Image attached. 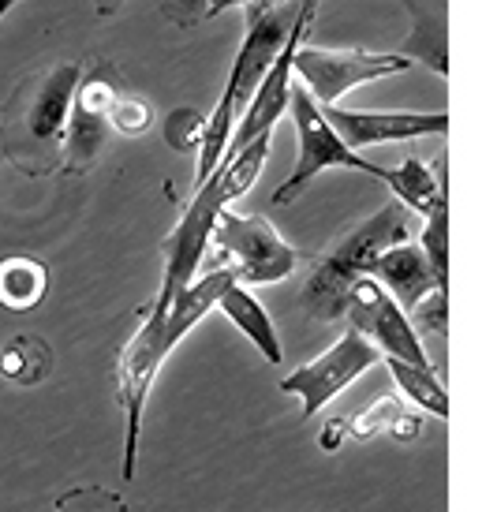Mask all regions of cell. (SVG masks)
<instances>
[{"instance_id":"1","label":"cell","mask_w":497,"mask_h":512,"mask_svg":"<svg viewBox=\"0 0 497 512\" xmlns=\"http://www.w3.org/2000/svg\"><path fill=\"white\" fill-rule=\"evenodd\" d=\"M273 135L251 143L240 154H225L221 165L210 180L195 191V199L187 202L184 217L176 221V228L165 240V270H161V285H157L154 307H150V318H169V307L176 303V296L184 292L195 277H199L202 262H206V251H210L213 228L221 221L228 206L236 199H243L251 184L258 180V172L266 169V157H270Z\"/></svg>"},{"instance_id":"2","label":"cell","mask_w":497,"mask_h":512,"mask_svg":"<svg viewBox=\"0 0 497 512\" xmlns=\"http://www.w3.org/2000/svg\"><path fill=\"white\" fill-rule=\"evenodd\" d=\"M299 15V0H277V4H251L247 8V27H243V42L236 49L228 83L221 90V98L206 113V139L195 157V191L210 180L221 157L228 154L232 131L240 124V116L247 113V105L255 98V90L262 86L266 72L273 68V60L281 57L284 42L292 38Z\"/></svg>"},{"instance_id":"3","label":"cell","mask_w":497,"mask_h":512,"mask_svg":"<svg viewBox=\"0 0 497 512\" xmlns=\"http://www.w3.org/2000/svg\"><path fill=\"white\" fill-rule=\"evenodd\" d=\"M415 214L400 202H385L367 221L352 225L344 236L329 243L322 255L311 262L307 281L299 288V303L307 307L314 322H337L348 318L352 307V288L370 277L374 258L385 255L389 247L412 243Z\"/></svg>"},{"instance_id":"4","label":"cell","mask_w":497,"mask_h":512,"mask_svg":"<svg viewBox=\"0 0 497 512\" xmlns=\"http://www.w3.org/2000/svg\"><path fill=\"white\" fill-rule=\"evenodd\" d=\"M83 83L79 64H53L34 83H27L4 116V146L8 157L23 172L57 169V154H64L75 90Z\"/></svg>"},{"instance_id":"5","label":"cell","mask_w":497,"mask_h":512,"mask_svg":"<svg viewBox=\"0 0 497 512\" xmlns=\"http://www.w3.org/2000/svg\"><path fill=\"white\" fill-rule=\"evenodd\" d=\"M213 266L210 270H228L232 281L243 288L281 285L296 273V247L284 240L281 232L255 214H236L225 210L217 228H213Z\"/></svg>"},{"instance_id":"6","label":"cell","mask_w":497,"mask_h":512,"mask_svg":"<svg viewBox=\"0 0 497 512\" xmlns=\"http://www.w3.org/2000/svg\"><path fill=\"white\" fill-rule=\"evenodd\" d=\"M288 113H292V124H296L299 157H296V169L288 172V180L273 191V202H277V206L303 195V187L326 169H355V172H363V176L382 180L385 165H374V161H367L363 154H355L352 146L337 135V128L329 124L326 109L311 98V90L303 83L292 86V105H288Z\"/></svg>"},{"instance_id":"7","label":"cell","mask_w":497,"mask_h":512,"mask_svg":"<svg viewBox=\"0 0 497 512\" xmlns=\"http://www.w3.org/2000/svg\"><path fill=\"white\" fill-rule=\"evenodd\" d=\"M415 68L404 53H370V49H326V45L303 42L296 53V75L311 90L322 109H333L355 86L374 79H389Z\"/></svg>"},{"instance_id":"8","label":"cell","mask_w":497,"mask_h":512,"mask_svg":"<svg viewBox=\"0 0 497 512\" xmlns=\"http://www.w3.org/2000/svg\"><path fill=\"white\" fill-rule=\"evenodd\" d=\"M378 359H382L378 344L367 341L359 329L348 326L341 337H337L333 348H326V352H322L318 359H311V363L296 367L292 374H284L281 393L299 397V404H303V419H314L329 400L341 397L344 389H348L355 378H363Z\"/></svg>"},{"instance_id":"9","label":"cell","mask_w":497,"mask_h":512,"mask_svg":"<svg viewBox=\"0 0 497 512\" xmlns=\"http://www.w3.org/2000/svg\"><path fill=\"white\" fill-rule=\"evenodd\" d=\"M318 12V0H299V15L296 27H292V38L284 42L281 57L273 60V68L266 72L262 86L255 90V98L247 105V113L240 116V124L232 131V143H228V154H240L251 143L273 135V124L288 113L292 105V72H296V53L299 45L307 42V30H311V19Z\"/></svg>"},{"instance_id":"10","label":"cell","mask_w":497,"mask_h":512,"mask_svg":"<svg viewBox=\"0 0 497 512\" xmlns=\"http://www.w3.org/2000/svg\"><path fill=\"white\" fill-rule=\"evenodd\" d=\"M348 318H352V329H359L367 341L378 344V352H382L385 359H400V363H412V367L438 370L430 363V356H426V344L419 341V333H415L408 311H404L374 277H363V281L352 288Z\"/></svg>"},{"instance_id":"11","label":"cell","mask_w":497,"mask_h":512,"mask_svg":"<svg viewBox=\"0 0 497 512\" xmlns=\"http://www.w3.org/2000/svg\"><path fill=\"white\" fill-rule=\"evenodd\" d=\"M120 98L113 72L101 64L94 72H83V83L75 90V105H71L68 135H64V161L60 172L79 176V172L94 169L101 146L113 131V105Z\"/></svg>"},{"instance_id":"12","label":"cell","mask_w":497,"mask_h":512,"mask_svg":"<svg viewBox=\"0 0 497 512\" xmlns=\"http://www.w3.org/2000/svg\"><path fill=\"white\" fill-rule=\"evenodd\" d=\"M326 116L355 154L367 150V146L408 143V139H426V135H445L449 131V113H404V109L378 113V109H341V105H333V109H326Z\"/></svg>"},{"instance_id":"13","label":"cell","mask_w":497,"mask_h":512,"mask_svg":"<svg viewBox=\"0 0 497 512\" xmlns=\"http://www.w3.org/2000/svg\"><path fill=\"white\" fill-rule=\"evenodd\" d=\"M370 277H374L389 296L397 299L408 314H412L415 307L434 292V288H441L419 243H400V247H389L385 255L374 258Z\"/></svg>"},{"instance_id":"14","label":"cell","mask_w":497,"mask_h":512,"mask_svg":"<svg viewBox=\"0 0 497 512\" xmlns=\"http://www.w3.org/2000/svg\"><path fill=\"white\" fill-rule=\"evenodd\" d=\"M382 184H389V191L397 195L400 206H408L419 221L434 214L438 206L449 202V187H445V161H438L434 169L419 161V157H408L400 161L397 169L382 172Z\"/></svg>"},{"instance_id":"15","label":"cell","mask_w":497,"mask_h":512,"mask_svg":"<svg viewBox=\"0 0 497 512\" xmlns=\"http://www.w3.org/2000/svg\"><path fill=\"white\" fill-rule=\"evenodd\" d=\"M412 15V34L404 42V57L412 64H426L434 75H449V53H445V0H404Z\"/></svg>"},{"instance_id":"16","label":"cell","mask_w":497,"mask_h":512,"mask_svg":"<svg viewBox=\"0 0 497 512\" xmlns=\"http://www.w3.org/2000/svg\"><path fill=\"white\" fill-rule=\"evenodd\" d=\"M217 311L225 314L228 322L240 329L247 341L255 344L258 352L266 356V363H281L284 348H281V337H277V326H273V318L266 314V307L251 296V288L228 285L221 303H217Z\"/></svg>"},{"instance_id":"17","label":"cell","mask_w":497,"mask_h":512,"mask_svg":"<svg viewBox=\"0 0 497 512\" xmlns=\"http://www.w3.org/2000/svg\"><path fill=\"white\" fill-rule=\"evenodd\" d=\"M49 292V270L38 258L12 255L0 262V307L4 311H34Z\"/></svg>"},{"instance_id":"18","label":"cell","mask_w":497,"mask_h":512,"mask_svg":"<svg viewBox=\"0 0 497 512\" xmlns=\"http://www.w3.org/2000/svg\"><path fill=\"white\" fill-rule=\"evenodd\" d=\"M385 367L393 374L397 389L412 400L415 408H423V412L434 415V419H445V415H449V393H445V382H441L438 370L412 367V363H400V359H385Z\"/></svg>"},{"instance_id":"19","label":"cell","mask_w":497,"mask_h":512,"mask_svg":"<svg viewBox=\"0 0 497 512\" xmlns=\"http://www.w3.org/2000/svg\"><path fill=\"white\" fill-rule=\"evenodd\" d=\"M45 370H49V348L38 337H15L4 344V352H0L4 378H12L19 385H34L45 378Z\"/></svg>"},{"instance_id":"20","label":"cell","mask_w":497,"mask_h":512,"mask_svg":"<svg viewBox=\"0 0 497 512\" xmlns=\"http://www.w3.org/2000/svg\"><path fill=\"white\" fill-rule=\"evenodd\" d=\"M419 247H423L430 270L441 288H449V202L438 206L419 228Z\"/></svg>"},{"instance_id":"21","label":"cell","mask_w":497,"mask_h":512,"mask_svg":"<svg viewBox=\"0 0 497 512\" xmlns=\"http://www.w3.org/2000/svg\"><path fill=\"white\" fill-rule=\"evenodd\" d=\"M53 512H128V505L116 490H105L98 483H79L60 494Z\"/></svg>"},{"instance_id":"22","label":"cell","mask_w":497,"mask_h":512,"mask_svg":"<svg viewBox=\"0 0 497 512\" xmlns=\"http://www.w3.org/2000/svg\"><path fill=\"white\" fill-rule=\"evenodd\" d=\"M202 139H206V116L199 109H176L165 120V143L180 154H195L199 157Z\"/></svg>"},{"instance_id":"23","label":"cell","mask_w":497,"mask_h":512,"mask_svg":"<svg viewBox=\"0 0 497 512\" xmlns=\"http://www.w3.org/2000/svg\"><path fill=\"white\" fill-rule=\"evenodd\" d=\"M408 318H412L419 341H423V337H438V341H445V329H449V288H434Z\"/></svg>"},{"instance_id":"24","label":"cell","mask_w":497,"mask_h":512,"mask_svg":"<svg viewBox=\"0 0 497 512\" xmlns=\"http://www.w3.org/2000/svg\"><path fill=\"white\" fill-rule=\"evenodd\" d=\"M400 400L397 397H378L370 404L363 415H355V423L348 427V438H374V434H382V430H393V423L400 419Z\"/></svg>"},{"instance_id":"25","label":"cell","mask_w":497,"mask_h":512,"mask_svg":"<svg viewBox=\"0 0 497 512\" xmlns=\"http://www.w3.org/2000/svg\"><path fill=\"white\" fill-rule=\"evenodd\" d=\"M154 124V109L146 105V101L131 98V94H120L113 105V131L120 135H142V131H150Z\"/></svg>"},{"instance_id":"26","label":"cell","mask_w":497,"mask_h":512,"mask_svg":"<svg viewBox=\"0 0 497 512\" xmlns=\"http://www.w3.org/2000/svg\"><path fill=\"white\" fill-rule=\"evenodd\" d=\"M206 8H210V0H169V15L176 27H195L199 19H206Z\"/></svg>"},{"instance_id":"27","label":"cell","mask_w":497,"mask_h":512,"mask_svg":"<svg viewBox=\"0 0 497 512\" xmlns=\"http://www.w3.org/2000/svg\"><path fill=\"white\" fill-rule=\"evenodd\" d=\"M419 430H423V419H419V415H408V412H400V419L393 423V434H397L400 441L419 438Z\"/></svg>"},{"instance_id":"28","label":"cell","mask_w":497,"mask_h":512,"mask_svg":"<svg viewBox=\"0 0 497 512\" xmlns=\"http://www.w3.org/2000/svg\"><path fill=\"white\" fill-rule=\"evenodd\" d=\"M344 438H348V427H344V419H333V423H329V427L322 430V438H318V445H322L326 453H333V449H337V445H341Z\"/></svg>"},{"instance_id":"29","label":"cell","mask_w":497,"mask_h":512,"mask_svg":"<svg viewBox=\"0 0 497 512\" xmlns=\"http://www.w3.org/2000/svg\"><path fill=\"white\" fill-rule=\"evenodd\" d=\"M94 4H98V15H113L124 0H94Z\"/></svg>"},{"instance_id":"30","label":"cell","mask_w":497,"mask_h":512,"mask_svg":"<svg viewBox=\"0 0 497 512\" xmlns=\"http://www.w3.org/2000/svg\"><path fill=\"white\" fill-rule=\"evenodd\" d=\"M15 4H19V0H0V19H4V15H8V12H12V8H15Z\"/></svg>"}]
</instances>
